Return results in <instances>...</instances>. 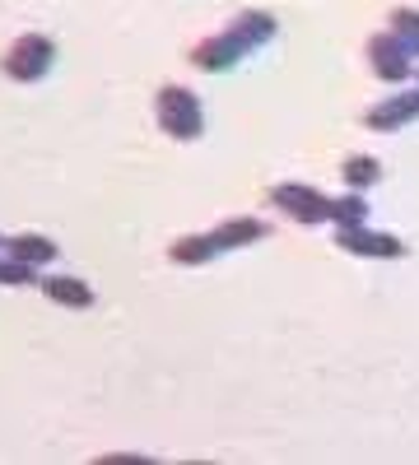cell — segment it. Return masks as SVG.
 I'll return each mask as SVG.
<instances>
[{
	"instance_id": "1",
	"label": "cell",
	"mask_w": 419,
	"mask_h": 465,
	"mask_svg": "<svg viewBox=\"0 0 419 465\" xmlns=\"http://www.w3.org/2000/svg\"><path fill=\"white\" fill-rule=\"evenodd\" d=\"M155 116L168 140H201L205 131V107L186 84H164L155 94Z\"/></svg>"
},
{
	"instance_id": "2",
	"label": "cell",
	"mask_w": 419,
	"mask_h": 465,
	"mask_svg": "<svg viewBox=\"0 0 419 465\" xmlns=\"http://www.w3.org/2000/svg\"><path fill=\"white\" fill-rule=\"evenodd\" d=\"M52 65H56V43L47 33H19L5 47V56H0V70L15 84H37Z\"/></svg>"
},
{
	"instance_id": "3",
	"label": "cell",
	"mask_w": 419,
	"mask_h": 465,
	"mask_svg": "<svg viewBox=\"0 0 419 465\" xmlns=\"http://www.w3.org/2000/svg\"><path fill=\"white\" fill-rule=\"evenodd\" d=\"M364 52H368V70H373L383 84H405L410 74H414V61H419V56H414V52L401 43V37H396L392 28L373 33Z\"/></svg>"
},
{
	"instance_id": "4",
	"label": "cell",
	"mask_w": 419,
	"mask_h": 465,
	"mask_svg": "<svg viewBox=\"0 0 419 465\" xmlns=\"http://www.w3.org/2000/svg\"><path fill=\"white\" fill-rule=\"evenodd\" d=\"M271 205L280 210V214H289V219H298V223H331V196H322L317 186H308V182H275L271 186Z\"/></svg>"
},
{
	"instance_id": "5",
	"label": "cell",
	"mask_w": 419,
	"mask_h": 465,
	"mask_svg": "<svg viewBox=\"0 0 419 465\" xmlns=\"http://www.w3.org/2000/svg\"><path fill=\"white\" fill-rule=\"evenodd\" d=\"M335 247L350 252V256H364V261H401L405 256V242L396 232H383V228H335Z\"/></svg>"
},
{
	"instance_id": "6",
	"label": "cell",
	"mask_w": 419,
	"mask_h": 465,
	"mask_svg": "<svg viewBox=\"0 0 419 465\" xmlns=\"http://www.w3.org/2000/svg\"><path fill=\"white\" fill-rule=\"evenodd\" d=\"M410 122H419V84H414V89L401 84L396 94L368 103V112H364V126H368V131H383V135L405 131Z\"/></svg>"
},
{
	"instance_id": "7",
	"label": "cell",
	"mask_w": 419,
	"mask_h": 465,
	"mask_svg": "<svg viewBox=\"0 0 419 465\" xmlns=\"http://www.w3.org/2000/svg\"><path fill=\"white\" fill-rule=\"evenodd\" d=\"M243 56H252L243 43L228 28H219V33H210V37H201V43L192 47V65L196 70H205V74H224V70H234Z\"/></svg>"
},
{
	"instance_id": "8",
	"label": "cell",
	"mask_w": 419,
	"mask_h": 465,
	"mask_svg": "<svg viewBox=\"0 0 419 465\" xmlns=\"http://www.w3.org/2000/svg\"><path fill=\"white\" fill-rule=\"evenodd\" d=\"M37 289H43L47 302L70 307V312H85V307H94V289H89L85 280H75V275H37Z\"/></svg>"
},
{
	"instance_id": "9",
	"label": "cell",
	"mask_w": 419,
	"mask_h": 465,
	"mask_svg": "<svg viewBox=\"0 0 419 465\" xmlns=\"http://www.w3.org/2000/svg\"><path fill=\"white\" fill-rule=\"evenodd\" d=\"M275 28H280V19L271 15V10H243V15H234L228 19V33L238 37V43L247 47V52H256V47H265L275 37Z\"/></svg>"
},
{
	"instance_id": "10",
	"label": "cell",
	"mask_w": 419,
	"mask_h": 465,
	"mask_svg": "<svg viewBox=\"0 0 419 465\" xmlns=\"http://www.w3.org/2000/svg\"><path fill=\"white\" fill-rule=\"evenodd\" d=\"M214 232V242H219V252H238V247H252V242H261L265 232H271V223L265 219H256V214H238V219H224L219 228H210Z\"/></svg>"
},
{
	"instance_id": "11",
	"label": "cell",
	"mask_w": 419,
	"mask_h": 465,
	"mask_svg": "<svg viewBox=\"0 0 419 465\" xmlns=\"http://www.w3.org/2000/svg\"><path fill=\"white\" fill-rule=\"evenodd\" d=\"M5 252L28 261V265H37V270H47L61 256V247L47 238V232H15V238H5Z\"/></svg>"
},
{
	"instance_id": "12",
	"label": "cell",
	"mask_w": 419,
	"mask_h": 465,
	"mask_svg": "<svg viewBox=\"0 0 419 465\" xmlns=\"http://www.w3.org/2000/svg\"><path fill=\"white\" fill-rule=\"evenodd\" d=\"M214 256H219L214 232H186V238H173L168 242V261L173 265H210Z\"/></svg>"
},
{
	"instance_id": "13",
	"label": "cell",
	"mask_w": 419,
	"mask_h": 465,
	"mask_svg": "<svg viewBox=\"0 0 419 465\" xmlns=\"http://www.w3.org/2000/svg\"><path fill=\"white\" fill-rule=\"evenodd\" d=\"M340 177H345L350 191H373L383 182V163H377L373 153H350V159L340 163Z\"/></svg>"
},
{
	"instance_id": "14",
	"label": "cell",
	"mask_w": 419,
	"mask_h": 465,
	"mask_svg": "<svg viewBox=\"0 0 419 465\" xmlns=\"http://www.w3.org/2000/svg\"><path fill=\"white\" fill-rule=\"evenodd\" d=\"M331 223H335V228H359V223H368V196H364V191L331 196Z\"/></svg>"
},
{
	"instance_id": "15",
	"label": "cell",
	"mask_w": 419,
	"mask_h": 465,
	"mask_svg": "<svg viewBox=\"0 0 419 465\" xmlns=\"http://www.w3.org/2000/svg\"><path fill=\"white\" fill-rule=\"evenodd\" d=\"M0 284H10V289L37 284V265H28V261H19V256H10L5 247H0Z\"/></svg>"
},
{
	"instance_id": "16",
	"label": "cell",
	"mask_w": 419,
	"mask_h": 465,
	"mask_svg": "<svg viewBox=\"0 0 419 465\" xmlns=\"http://www.w3.org/2000/svg\"><path fill=\"white\" fill-rule=\"evenodd\" d=\"M387 28L401 37V43H405L414 56H419V10H414V5H396L392 19H387Z\"/></svg>"
},
{
	"instance_id": "17",
	"label": "cell",
	"mask_w": 419,
	"mask_h": 465,
	"mask_svg": "<svg viewBox=\"0 0 419 465\" xmlns=\"http://www.w3.org/2000/svg\"><path fill=\"white\" fill-rule=\"evenodd\" d=\"M103 465H145L149 456H131V451H112V456H98Z\"/></svg>"
},
{
	"instance_id": "18",
	"label": "cell",
	"mask_w": 419,
	"mask_h": 465,
	"mask_svg": "<svg viewBox=\"0 0 419 465\" xmlns=\"http://www.w3.org/2000/svg\"><path fill=\"white\" fill-rule=\"evenodd\" d=\"M0 247H5V232H0Z\"/></svg>"
},
{
	"instance_id": "19",
	"label": "cell",
	"mask_w": 419,
	"mask_h": 465,
	"mask_svg": "<svg viewBox=\"0 0 419 465\" xmlns=\"http://www.w3.org/2000/svg\"><path fill=\"white\" fill-rule=\"evenodd\" d=\"M414 74H419V65H414Z\"/></svg>"
}]
</instances>
